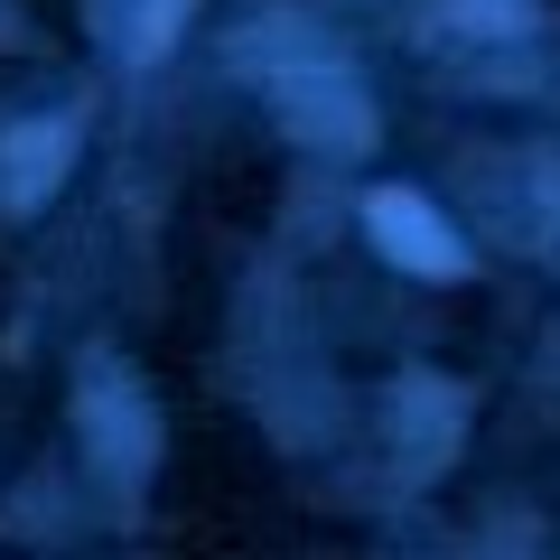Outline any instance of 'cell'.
<instances>
[{"label": "cell", "instance_id": "cell-1", "mask_svg": "<svg viewBox=\"0 0 560 560\" xmlns=\"http://www.w3.org/2000/svg\"><path fill=\"white\" fill-rule=\"evenodd\" d=\"M374 234L393 243V253L411 261V271H430V280H448V271H458V234H448V224L430 215L420 197H401V187H383V197H374Z\"/></svg>", "mask_w": 560, "mask_h": 560}, {"label": "cell", "instance_id": "cell-4", "mask_svg": "<svg viewBox=\"0 0 560 560\" xmlns=\"http://www.w3.org/2000/svg\"><path fill=\"white\" fill-rule=\"evenodd\" d=\"M178 20H187V0H150V10H140V38H131V47H140V57H160Z\"/></svg>", "mask_w": 560, "mask_h": 560}, {"label": "cell", "instance_id": "cell-2", "mask_svg": "<svg viewBox=\"0 0 560 560\" xmlns=\"http://www.w3.org/2000/svg\"><path fill=\"white\" fill-rule=\"evenodd\" d=\"M300 131H318L327 150H364V113L346 84H300Z\"/></svg>", "mask_w": 560, "mask_h": 560}, {"label": "cell", "instance_id": "cell-3", "mask_svg": "<svg viewBox=\"0 0 560 560\" xmlns=\"http://www.w3.org/2000/svg\"><path fill=\"white\" fill-rule=\"evenodd\" d=\"M94 430H103V448H113V467H140L150 430L131 420V401H121V393H103V401H94Z\"/></svg>", "mask_w": 560, "mask_h": 560}]
</instances>
